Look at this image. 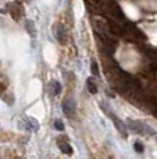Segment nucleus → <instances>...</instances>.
Here are the masks:
<instances>
[{"instance_id": "obj_1", "label": "nucleus", "mask_w": 157, "mask_h": 159, "mask_svg": "<svg viewBox=\"0 0 157 159\" xmlns=\"http://www.w3.org/2000/svg\"><path fill=\"white\" fill-rule=\"evenodd\" d=\"M21 127L27 131H38L39 130V123L32 117H24V120L21 121Z\"/></svg>"}, {"instance_id": "obj_3", "label": "nucleus", "mask_w": 157, "mask_h": 159, "mask_svg": "<svg viewBox=\"0 0 157 159\" xmlns=\"http://www.w3.org/2000/svg\"><path fill=\"white\" fill-rule=\"evenodd\" d=\"M10 13H11V16H13V18L18 21V20L22 17V14H24L22 6L19 4L18 2H17V3H13V4H10Z\"/></svg>"}, {"instance_id": "obj_11", "label": "nucleus", "mask_w": 157, "mask_h": 159, "mask_svg": "<svg viewBox=\"0 0 157 159\" xmlns=\"http://www.w3.org/2000/svg\"><path fill=\"white\" fill-rule=\"evenodd\" d=\"M92 73H93V75H99V67H97L96 61L92 63Z\"/></svg>"}, {"instance_id": "obj_4", "label": "nucleus", "mask_w": 157, "mask_h": 159, "mask_svg": "<svg viewBox=\"0 0 157 159\" xmlns=\"http://www.w3.org/2000/svg\"><path fill=\"white\" fill-rule=\"evenodd\" d=\"M57 145H58V148H60V151H63L64 154H67V155H71L72 154V147L67 143L66 138H58Z\"/></svg>"}, {"instance_id": "obj_6", "label": "nucleus", "mask_w": 157, "mask_h": 159, "mask_svg": "<svg viewBox=\"0 0 157 159\" xmlns=\"http://www.w3.org/2000/svg\"><path fill=\"white\" fill-rule=\"evenodd\" d=\"M54 35L56 38H57L58 42H61V43H64V41H66V31H64L63 25H56L54 27Z\"/></svg>"}, {"instance_id": "obj_5", "label": "nucleus", "mask_w": 157, "mask_h": 159, "mask_svg": "<svg viewBox=\"0 0 157 159\" xmlns=\"http://www.w3.org/2000/svg\"><path fill=\"white\" fill-rule=\"evenodd\" d=\"M49 92L52 93L53 96L60 95V92H61V84L58 81H56V80L50 81V84H49Z\"/></svg>"}, {"instance_id": "obj_7", "label": "nucleus", "mask_w": 157, "mask_h": 159, "mask_svg": "<svg viewBox=\"0 0 157 159\" xmlns=\"http://www.w3.org/2000/svg\"><path fill=\"white\" fill-rule=\"evenodd\" d=\"M88 84H86V87H88V91L91 93H97V84H96V81H95V78L93 77H91V78H88Z\"/></svg>"}, {"instance_id": "obj_8", "label": "nucleus", "mask_w": 157, "mask_h": 159, "mask_svg": "<svg viewBox=\"0 0 157 159\" xmlns=\"http://www.w3.org/2000/svg\"><path fill=\"white\" fill-rule=\"evenodd\" d=\"M27 30H28V32L31 34V36H32V38H35V35H36V32H35V24H33L32 21H27Z\"/></svg>"}, {"instance_id": "obj_2", "label": "nucleus", "mask_w": 157, "mask_h": 159, "mask_svg": "<svg viewBox=\"0 0 157 159\" xmlns=\"http://www.w3.org/2000/svg\"><path fill=\"white\" fill-rule=\"evenodd\" d=\"M63 112L66 113L68 117H74V115H75V102H74V99L67 98L66 101L63 102Z\"/></svg>"}, {"instance_id": "obj_12", "label": "nucleus", "mask_w": 157, "mask_h": 159, "mask_svg": "<svg viewBox=\"0 0 157 159\" xmlns=\"http://www.w3.org/2000/svg\"><path fill=\"white\" fill-rule=\"evenodd\" d=\"M25 2H27V3H29V2H31V0H25Z\"/></svg>"}, {"instance_id": "obj_9", "label": "nucleus", "mask_w": 157, "mask_h": 159, "mask_svg": "<svg viewBox=\"0 0 157 159\" xmlns=\"http://www.w3.org/2000/svg\"><path fill=\"white\" fill-rule=\"evenodd\" d=\"M134 148H135V151L138 152V154H142V152H143V145H142L141 141H136L135 145H134Z\"/></svg>"}, {"instance_id": "obj_10", "label": "nucleus", "mask_w": 157, "mask_h": 159, "mask_svg": "<svg viewBox=\"0 0 157 159\" xmlns=\"http://www.w3.org/2000/svg\"><path fill=\"white\" fill-rule=\"evenodd\" d=\"M54 127H56V130L61 131V130H64V123L61 120H54Z\"/></svg>"}]
</instances>
